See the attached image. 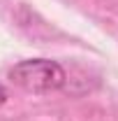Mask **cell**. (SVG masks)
I'll return each mask as SVG.
<instances>
[{"mask_svg": "<svg viewBox=\"0 0 118 121\" xmlns=\"http://www.w3.org/2000/svg\"><path fill=\"white\" fill-rule=\"evenodd\" d=\"M0 100H2V91H0Z\"/></svg>", "mask_w": 118, "mask_h": 121, "instance_id": "2", "label": "cell"}, {"mask_svg": "<svg viewBox=\"0 0 118 121\" xmlns=\"http://www.w3.org/2000/svg\"><path fill=\"white\" fill-rule=\"evenodd\" d=\"M9 79L16 86L32 93H49L65 84V70L56 60L49 58H30L21 60L9 70Z\"/></svg>", "mask_w": 118, "mask_h": 121, "instance_id": "1", "label": "cell"}]
</instances>
